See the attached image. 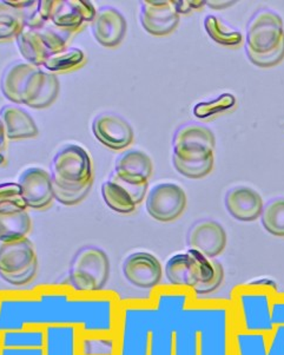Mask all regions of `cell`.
<instances>
[{"instance_id":"cell-1","label":"cell","mask_w":284,"mask_h":355,"mask_svg":"<svg viewBox=\"0 0 284 355\" xmlns=\"http://www.w3.org/2000/svg\"><path fill=\"white\" fill-rule=\"evenodd\" d=\"M5 98L32 109H45L60 94V80L51 72L28 62H13L5 67L0 78Z\"/></svg>"},{"instance_id":"cell-2","label":"cell","mask_w":284,"mask_h":355,"mask_svg":"<svg viewBox=\"0 0 284 355\" xmlns=\"http://www.w3.org/2000/svg\"><path fill=\"white\" fill-rule=\"evenodd\" d=\"M53 198L64 205H77L92 187V163L83 146L66 144L55 153L50 164Z\"/></svg>"},{"instance_id":"cell-3","label":"cell","mask_w":284,"mask_h":355,"mask_svg":"<svg viewBox=\"0 0 284 355\" xmlns=\"http://www.w3.org/2000/svg\"><path fill=\"white\" fill-rule=\"evenodd\" d=\"M215 135L199 123H186L178 128L172 139V164L188 178H202L213 166Z\"/></svg>"},{"instance_id":"cell-4","label":"cell","mask_w":284,"mask_h":355,"mask_svg":"<svg viewBox=\"0 0 284 355\" xmlns=\"http://www.w3.org/2000/svg\"><path fill=\"white\" fill-rule=\"evenodd\" d=\"M164 272L172 286L188 287L198 295L215 292L224 280V269L221 263L210 260L195 249L170 257Z\"/></svg>"},{"instance_id":"cell-5","label":"cell","mask_w":284,"mask_h":355,"mask_svg":"<svg viewBox=\"0 0 284 355\" xmlns=\"http://www.w3.org/2000/svg\"><path fill=\"white\" fill-rule=\"evenodd\" d=\"M110 277V261L103 249L85 245L72 257L67 280L78 292H99Z\"/></svg>"},{"instance_id":"cell-6","label":"cell","mask_w":284,"mask_h":355,"mask_svg":"<svg viewBox=\"0 0 284 355\" xmlns=\"http://www.w3.org/2000/svg\"><path fill=\"white\" fill-rule=\"evenodd\" d=\"M38 259L31 240L0 241V277L12 286H25L36 277Z\"/></svg>"},{"instance_id":"cell-7","label":"cell","mask_w":284,"mask_h":355,"mask_svg":"<svg viewBox=\"0 0 284 355\" xmlns=\"http://www.w3.org/2000/svg\"><path fill=\"white\" fill-rule=\"evenodd\" d=\"M37 11L55 28L75 33L84 23H92L97 12L90 1L84 0H40L37 1Z\"/></svg>"},{"instance_id":"cell-8","label":"cell","mask_w":284,"mask_h":355,"mask_svg":"<svg viewBox=\"0 0 284 355\" xmlns=\"http://www.w3.org/2000/svg\"><path fill=\"white\" fill-rule=\"evenodd\" d=\"M283 40V20L275 11L260 8L249 20L245 46L251 51L265 55L274 51Z\"/></svg>"},{"instance_id":"cell-9","label":"cell","mask_w":284,"mask_h":355,"mask_svg":"<svg viewBox=\"0 0 284 355\" xmlns=\"http://www.w3.org/2000/svg\"><path fill=\"white\" fill-rule=\"evenodd\" d=\"M184 190L175 183H159L146 195L145 208L159 222L175 221L186 209Z\"/></svg>"},{"instance_id":"cell-10","label":"cell","mask_w":284,"mask_h":355,"mask_svg":"<svg viewBox=\"0 0 284 355\" xmlns=\"http://www.w3.org/2000/svg\"><path fill=\"white\" fill-rule=\"evenodd\" d=\"M148 183L124 181L115 171L102 184V196L107 207L119 214H130L145 198Z\"/></svg>"},{"instance_id":"cell-11","label":"cell","mask_w":284,"mask_h":355,"mask_svg":"<svg viewBox=\"0 0 284 355\" xmlns=\"http://www.w3.org/2000/svg\"><path fill=\"white\" fill-rule=\"evenodd\" d=\"M122 272L125 280L139 289L154 288L162 281L161 262L157 257L146 252H136L125 257Z\"/></svg>"},{"instance_id":"cell-12","label":"cell","mask_w":284,"mask_h":355,"mask_svg":"<svg viewBox=\"0 0 284 355\" xmlns=\"http://www.w3.org/2000/svg\"><path fill=\"white\" fill-rule=\"evenodd\" d=\"M92 134L112 150H122L134 141V129L127 119L115 112H102L92 121Z\"/></svg>"},{"instance_id":"cell-13","label":"cell","mask_w":284,"mask_h":355,"mask_svg":"<svg viewBox=\"0 0 284 355\" xmlns=\"http://www.w3.org/2000/svg\"><path fill=\"white\" fill-rule=\"evenodd\" d=\"M141 24L152 36H166L179 23V13L174 1L144 0L141 1Z\"/></svg>"},{"instance_id":"cell-14","label":"cell","mask_w":284,"mask_h":355,"mask_svg":"<svg viewBox=\"0 0 284 355\" xmlns=\"http://www.w3.org/2000/svg\"><path fill=\"white\" fill-rule=\"evenodd\" d=\"M228 237L218 222L203 218L195 222L186 235V245L209 259L222 254L227 247Z\"/></svg>"},{"instance_id":"cell-15","label":"cell","mask_w":284,"mask_h":355,"mask_svg":"<svg viewBox=\"0 0 284 355\" xmlns=\"http://www.w3.org/2000/svg\"><path fill=\"white\" fill-rule=\"evenodd\" d=\"M21 189L25 203L33 209H43L53 200L51 178L46 170L31 166L21 171L17 182Z\"/></svg>"},{"instance_id":"cell-16","label":"cell","mask_w":284,"mask_h":355,"mask_svg":"<svg viewBox=\"0 0 284 355\" xmlns=\"http://www.w3.org/2000/svg\"><path fill=\"white\" fill-rule=\"evenodd\" d=\"M91 31L102 46L114 48L122 43L125 37L127 20L117 8L102 6L91 23Z\"/></svg>"},{"instance_id":"cell-17","label":"cell","mask_w":284,"mask_h":355,"mask_svg":"<svg viewBox=\"0 0 284 355\" xmlns=\"http://www.w3.org/2000/svg\"><path fill=\"white\" fill-rule=\"evenodd\" d=\"M225 207L238 221L251 222L262 215L265 205L260 193L248 187H235L225 195Z\"/></svg>"},{"instance_id":"cell-18","label":"cell","mask_w":284,"mask_h":355,"mask_svg":"<svg viewBox=\"0 0 284 355\" xmlns=\"http://www.w3.org/2000/svg\"><path fill=\"white\" fill-rule=\"evenodd\" d=\"M114 171L124 181L134 184L148 183L152 174V162L145 153L132 149L119 155Z\"/></svg>"},{"instance_id":"cell-19","label":"cell","mask_w":284,"mask_h":355,"mask_svg":"<svg viewBox=\"0 0 284 355\" xmlns=\"http://www.w3.org/2000/svg\"><path fill=\"white\" fill-rule=\"evenodd\" d=\"M0 119L4 125L8 139H23L36 137L39 130L28 111L8 104L0 109Z\"/></svg>"},{"instance_id":"cell-20","label":"cell","mask_w":284,"mask_h":355,"mask_svg":"<svg viewBox=\"0 0 284 355\" xmlns=\"http://www.w3.org/2000/svg\"><path fill=\"white\" fill-rule=\"evenodd\" d=\"M17 46L28 63L42 67L51 55L37 28L24 26L16 37Z\"/></svg>"},{"instance_id":"cell-21","label":"cell","mask_w":284,"mask_h":355,"mask_svg":"<svg viewBox=\"0 0 284 355\" xmlns=\"http://www.w3.org/2000/svg\"><path fill=\"white\" fill-rule=\"evenodd\" d=\"M243 313H245V328L249 331H272V319H270V312L268 304L265 299H256L251 296H243Z\"/></svg>"},{"instance_id":"cell-22","label":"cell","mask_w":284,"mask_h":355,"mask_svg":"<svg viewBox=\"0 0 284 355\" xmlns=\"http://www.w3.org/2000/svg\"><path fill=\"white\" fill-rule=\"evenodd\" d=\"M31 225V217L26 210L0 214V241H13L26 237Z\"/></svg>"},{"instance_id":"cell-23","label":"cell","mask_w":284,"mask_h":355,"mask_svg":"<svg viewBox=\"0 0 284 355\" xmlns=\"http://www.w3.org/2000/svg\"><path fill=\"white\" fill-rule=\"evenodd\" d=\"M26 10L13 8L6 0H0V40H11L19 35L25 26Z\"/></svg>"},{"instance_id":"cell-24","label":"cell","mask_w":284,"mask_h":355,"mask_svg":"<svg viewBox=\"0 0 284 355\" xmlns=\"http://www.w3.org/2000/svg\"><path fill=\"white\" fill-rule=\"evenodd\" d=\"M204 28L210 38H213L216 43L224 46H236L241 44V32L231 28L230 25L225 24L223 20L216 16H206L204 19Z\"/></svg>"},{"instance_id":"cell-25","label":"cell","mask_w":284,"mask_h":355,"mask_svg":"<svg viewBox=\"0 0 284 355\" xmlns=\"http://www.w3.org/2000/svg\"><path fill=\"white\" fill-rule=\"evenodd\" d=\"M262 225L274 236H284V198H274L263 208Z\"/></svg>"},{"instance_id":"cell-26","label":"cell","mask_w":284,"mask_h":355,"mask_svg":"<svg viewBox=\"0 0 284 355\" xmlns=\"http://www.w3.org/2000/svg\"><path fill=\"white\" fill-rule=\"evenodd\" d=\"M85 55L80 49L66 48L63 51L50 55L44 63L43 69L48 72H63L71 70L83 63Z\"/></svg>"},{"instance_id":"cell-27","label":"cell","mask_w":284,"mask_h":355,"mask_svg":"<svg viewBox=\"0 0 284 355\" xmlns=\"http://www.w3.org/2000/svg\"><path fill=\"white\" fill-rule=\"evenodd\" d=\"M21 189L18 183H3L0 184V214L16 213L26 210Z\"/></svg>"},{"instance_id":"cell-28","label":"cell","mask_w":284,"mask_h":355,"mask_svg":"<svg viewBox=\"0 0 284 355\" xmlns=\"http://www.w3.org/2000/svg\"><path fill=\"white\" fill-rule=\"evenodd\" d=\"M235 102L236 99L233 95L224 94L211 102L199 103L195 107L194 114L198 119H206L221 111L228 110L235 105Z\"/></svg>"},{"instance_id":"cell-29","label":"cell","mask_w":284,"mask_h":355,"mask_svg":"<svg viewBox=\"0 0 284 355\" xmlns=\"http://www.w3.org/2000/svg\"><path fill=\"white\" fill-rule=\"evenodd\" d=\"M245 52H247V55H248L250 62L254 65H256V67H275V65L281 63L284 60V40L281 42L280 45L274 51L268 52V53H265V55H260V53L251 51L247 46H245Z\"/></svg>"},{"instance_id":"cell-30","label":"cell","mask_w":284,"mask_h":355,"mask_svg":"<svg viewBox=\"0 0 284 355\" xmlns=\"http://www.w3.org/2000/svg\"><path fill=\"white\" fill-rule=\"evenodd\" d=\"M240 355H267L265 338L260 334H245L238 338Z\"/></svg>"},{"instance_id":"cell-31","label":"cell","mask_w":284,"mask_h":355,"mask_svg":"<svg viewBox=\"0 0 284 355\" xmlns=\"http://www.w3.org/2000/svg\"><path fill=\"white\" fill-rule=\"evenodd\" d=\"M268 355H284V326L277 327Z\"/></svg>"},{"instance_id":"cell-32","label":"cell","mask_w":284,"mask_h":355,"mask_svg":"<svg viewBox=\"0 0 284 355\" xmlns=\"http://www.w3.org/2000/svg\"><path fill=\"white\" fill-rule=\"evenodd\" d=\"M175 6L177 12L181 16V13H188L194 10V8H201L206 1H188V0H181V1H174Z\"/></svg>"},{"instance_id":"cell-33","label":"cell","mask_w":284,"mask_h":355,"mask_svg":"<svg viewBox=\"0 0 284 355\" xmlns=\"http://www.w3.org/2000/svg\"><path fill=\"white\" fill-rule=\"evenodd\" d=\"M6 134H5L4 125L0 119V164H3L6 159V148H8V143H6Z\"/></svg>"},{"instance_id":"cell-34","label":"cell","mask_w":284,"mask_h":355,"mask_svg":"<svg viewBox=\"0 0 284 355\" xmlns=\"http://www.w3.org/2000/svg\"><path fill=\"white\" fill-rule=\"evenodd\" d=\"M248 286H260V287H265V288L277 289V284L270 279H258L257 281L250 282Z\"/></svg>"},{"instance_id":"cell-35","label":"cell","mask_w":284,"mask_h":355,"mask_svg":"<svg viewBox=\"0 0 284 355\" xmlns=\"http://www.w3.org/2000/svg\"><path fill=\"white\" fill-rule=\"evenodd\" d=\"M206 4L209 5L211 8H222L221 5L229 6V5L235 4V1H206Z\"/></svg>"}]
</instances>
